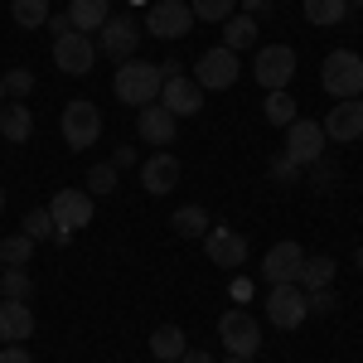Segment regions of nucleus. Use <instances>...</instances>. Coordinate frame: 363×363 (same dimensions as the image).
<instances>
[{"mask_svg":"<svg viewBox=\"0 0 363 363\" xmlns=\"http://www.w3.org/2000/svg\"><path fill=\"white\" fill-rule=\"evenodd\" d=\"M238 68H242V63H238V54L218 44V49H208V54L194 63V83L203 87V92H223V87L238 83Z\"/></svg>","mask_w":363,"mask_h":363,"instance_id":"obj_10","label":"nucleus"},{"mask_svg":"<svg viewBox=\"0 0 363 363\" xmlns=\"http://www.w3.org/2000/svg\"><path fill=\"white\" fill-rule=\"evenodd\" d=\"M277 0H242V15H262V10H272Z\"/></svg>","mask_w":363,"mask_h":363,"instance_id":"obj_41","label":"nucleus"},{"mask_svg":"<svg viewBox=\"0 0 363 363\" xmlns=\"http://www.w3.org/2000/svg\"><path fill=\"white\" fill-rule=\"evenodd\" d=\"M0 363H34V359H29L25 344H5V349H0Z\"/></svg>","mask_w":363,"mask_h":363,"instance_id":"obj_38","label":"nucleus"},{"mask_svg":"<svg viewBox=\"0 0 363 363\" xmlns=\"http://www.w3.org/2000/svg\"><path fill=\"white\" fill-rule=\"evenodd\" d=\"M155 363H160V359H155Z\"/></svg>","mask_w":363,"mask_h":363,"instance_id":"obj_50","label":"nucleus"},{"mask_svg":"<svg viewBox=\"0 0 363 363\" xmlns=\"http://www.w3.org/2000/svg\"><path fill=\"white\" fill-rule=\"evenodd\" d=\"M267 174L277 179L281 189H291V184H301V165H296V160H291L286 150H281V155H272V165H267Z\"/></svg>","mask_w":363,"mask_h":363,"instance_id":"obj_33","label":"nucleus"},{"mask_svg":"<svg viewBox=\"0 0 363 363\" xmlns=\"http://www.w3.org/2000/svg\"><path fill=\"white\" fill-rule=\"evenodd\" d=\"M189 349V339H184V330L179 325H160L155 335H150V354L160 363H179V354Z\"/></svg>","mask_w":363,"mask_h":363,"instance_id":"obj_22","label":"nucleus"},{"mask_svg":"<svg viewBox=\"0 0 363 363\" xmlns=\"http://www.w3.org/2000/svg\"><path fill=\"white\" fill-rule=\"evenodd\" d=\"M54 63H58V73H68V78H87L92 63H97V44L87 34H78V29H68V34L54 39Z\"/></svg>","mask_w":363,"mask_h":363,"instance_id":"obj_8","label":"nucleus"},{"mask_svg":"<svg viewBox=\"0 0 363 363\" xmlns=\"http://www.w3.org/2000/svg\"><path fill=\"white\" fill-rule=\"evenodd\" d=\"M344 15H349L344 0H306V20H310V25H320V29H335Z\"/></svg>","mask_w":363,"mask_h":363,"instance_id":"obj_29","label":"nucleus"},{"mask_svg":"<svg viewBox=\"0 0 363 363\" xmlns=\"http://www.w3.org/2000/svg\"><path fill=\"white\" fill-rule=\"evenodd\" d=\"M306 291L301 286H272V296H267V320L277 325V330H301L306 325Z\"/></svg>","mask_w":363,"mask_h":363,"instance_id":"obj_13","label":"nucleus"},{"mask_svg":"<svg viewBox=\"0 0 363 363\" xmlns=\"http://www.w3.org/2000/svg\"><path fill=\"white\" fill-rule=\"evenodd\" d=\"M34 136V112H29L25 102H10V107H0V140H10V145H25Z\"/></svg>","mask_w":363,"mask_h":363,"instance_id":"obj_20","label":"nucleus"},{"mask_svg":"<svg viewBox=\"0 0 363 363\" xmlns=\"http://www.w3.org/2000/svg\"><path fill=\"white\" fill-rule=\"evenodd\" d=\"M301 267H306V247L301 242H277V247L262 257V281L267 286H296L301 281Z\"/></svg>","mask_w":363,"mask_h":363,"instance_id":"obj_9","label":"nucleus"},{"mask_svg":"<svg viewBox=\"0 0 363 363\" xmlns=\"http://www.w3.org/2000/svg\"><path fill=\"white\" fill-rule=\"evenodd\" d=\"M174 126H179V116L165 112L160 102L140 107V116H136V131H140V140H145V145H169V140H174Z\"/></svg>","mask_w":363,"mask_h":363,"instance_id":"obj_18","label":"nucleus"},{"mask_svg":"<svg viewBox=\"0 0 363 363\" xmlns=\"http://www.w3.org/2000/svg\"><path fill=\"white\" fill-rule=\"evenodd\" d=\"M179 68H184V63H174V58H165V63H160V78H179Z\"/></svg>","mask_w":363,"mask_h":363,"instance_id":"obj_43","label":"nucleus"},{"mask_svg":"<svg viewBox=\"0 0 363 363\" xmlns=\"http://www.w3.org/2000/svg\"><path fill=\"white\" fill-rule=\"evenodd\" d=\"M0 272H5V262H0Z\"/></svg>","mask_w":363,"mask_h":363,"instance_id":"obj_49","label":"nucleus"},{"mask_svg":"<svg viewBox=\"0 0 363 363\" xmlns=\"http://www.w3.org/2000/svg\"><path fill=\"white\" fill-rule=\"evenodd\" d=\"M179 363H213V359H208L203 349H184V354H179Z\"/></svg>","mask_w":363,"mask_h":363,"instance_id":"obj_42","label":"nucleus"},{"mask_svg":"<svg viewBox=\"0 0 363 363\" xmlns=\"http://www.w3.org/2000/svg\"><path fill=\"white\" fill-rule=\"evenodd\" d=\"M306 169H310V184H315V189H320V194H330V189H335L339 169L330 165V160H325V155H320V160H315V165H306Z\"/></svg>","mask_w":363,"mask_h":363,"instance_id":"obj_36","label":"nucleus"},{"mask_svg":"<svg viewBox=\"0 0 363 363\" xmlns=\"http://www.w3.org/2000/svg\"><path fill=\"white\" fill-rule=\"evenodd\" d=\"M29 87H34V73H29V68H10V73L0 78V92H5V97H15V102L25 97Z\"/></svg>","mask_w":363,"mask_h":363,"instance_id":"obj_35","label":"nucleus"},{"mask_svg":"<svg viewBox=\"0 0 363 363\" xmlns=\"http://www.w3.org/2000/svg\"><path fill=\"white\" fill-rule=\"evenodd\" d=\"M320 83L335 102H349V97H363V58L354 49H335L320 68Z\"/></svg>","mask_w":363,"mask_h":363,"instance_id":"obj_2","label":"nucleus"},{"mask_svg":"<svg viewBox=\"0 0 363 363\" xmlns=\"http://www.w3.org/2000/svg\"><path fill=\"white\" fill-rule=\"evenodd\" d=\"M189 29H194V10L184 0H155L145 10V29L140 34H150V39H184Z\"/></svg>","mask_w":363,"mask_h":363,"instance_id":"obj_6","label":"nucleus"},{"mask_svg":"<svg viewBox=\"0 0 363 363\" xmlns=\"http://www.w3.org/2000/svg\"><path fill=\"white\" fill-rule=\"evenodd\" d=\"M34 296V277L25 267H5L0 272V301H29Z\"/></svg>","mask_w":363,"mask_h":363,"instance_id":"obj_27","label":"nucleus"},{"mask_svg":"<svg viewBox=\"0 0 363 363\" xmlns=\"http://www.w3.org/2000/svg\"><path fill=\"white\" fill-rule=\"evenodd\" d=\"M10 20L20 29H44L49 25V0H10Z\"/></svg>","mask_w":363,"mask_h":363,"instance_id":"obj_26","label":"nucleus"},{"mask_svg":"<svg viewBox=\"0 0 363 363\" xmlns=\"http://www.w3.org/2000/svg\"><path fill=\"white\" fill-rule=\"evenodd\" d=\"M344 5H363V0H344Z\"/></svg>","mask_w":363,"mask_h":363,"instance_id":"obj_47","label":"nucleus"},{"mask_svg":"<svg viewBox=\"0 0 363 363\" xmlns=\"http://www.w3.org/2000/svg\"><path fill=\"white\" fill-rule=\"evenodd\" d=\"M228 363H252V359H228Z\"/></svg>","mask_w":363,"mask_h":363,"instance_id":"obj_46","label":"nucleus"},{"mask_svg":"<svg viewBox=\"0 0 363 363\" xmlns=\"http://www.w3.org/2000/svg\"><path fill=\"white\" fill-rule=\"evenodd\" d=\"M189 10H194V20H213V25H223L228 15H238V0H194Z\"/></svg>","mask_w":363,"mask_h":363,"instance_id":"obj_32","label":"nucleus"},{"mask_svg":"<svg viewBox=\"0 0 363 363\" xmlns=\"http://www.w3.org/2000/svg\"><path fill=\"white\" fill-rule=\"evenodd\" d=\"M160 107L165 112H174V116H199L203 112V87L194 83V78H165L160 83Z\"/></svg>","mask_w":363,"mask_h":363,"instance_id":"obj_15","label":"nucleus"},{"mask_svg":"<svg viewBox=\"0 0 363 363\" xmlns=\"http://www.w3.org/2000/svg\"><path fill=\"white\" fill-rule=\"evenodd\" d=\"M68 20H73V29H78V34L102 29L107 20H112V0H68Z\"/></svg>","mask_w":363,"mask_h":363,"instance_id":"obj_21","label":"nucleus"},{"mask_svg":"<svg viewBox=\"0 0 363 363\" xmlns=\"http://www.w3.org/2000/svg\"><path fill=\"white\" fill-rule=\"evenodd\" d=\"M44 29H54V39H58V34L73 29V20H68V15H49V25H44Z\"/></svg>","mask_w":363,"mask_h":363,"instance_id":"obj_39","label":"nucleus"},{"mask_svg":"<svg viewBox=\"0 0 363 363\" xmlns=\"http://www.w3.org/2000/svg\"><path fill=\"white\" fill-rule=\"evenodd\" d=\"M160 83H165L160 78V63L126 58L112 78V92H116V102H126V107H150V102H160Z\"/></svg>","mask_w":363,"mask_h":363,"instance_id":"obj_1","label":"nucleus"},{"mask_svg":"<svg viewBox=\"0 0 363 363\" xmlns=\"http://www.w3.org/2000/svg\"><path fill=\"white\" fill-rule=\"evenodd\" d=\"M34 335V310L29 301H0V339L5 344H25Z\"/></svg>","mask_w":363,"mask_h":363,"instance_id":"obj_19","label":"nucleus"},{"mask_svg":"<svg viewBox=\"0 0 363 363\" xmlns=\"http://www.w3.org/2000/svg\"><path fill=\"white\" fill-rule=\"evenodd\" d=\"M140 184H145V194H155V199H165L174 194V184H179V160L174 155H150L145 165H140Z\"/></svg>","mask_w":363,"mask_h":363,"instance_id":"obj_17","label":"nucleus"},{"mask_svg":"<svg viewBox=\"0 0 363 363\" xmlns=\"http://www.w3.org/2000/svg\"><path fill=\"white\" fill-rule=\"evenodd\" d=\"M0 107H5V92H0Z\"/></svg>","mask_w":363,"mask_h":363,"instance_id":"obj_48","label":"nucleus"},{"mask_svg":"<svg viewBox=\"0 0 363 363\" xmlns=\"http://www.w3.org/2000/svg\"><path fill=\"white\" fill-rule=\"evenodd\" d=\"M87 194H92V199H97V194H116V165H112V160H102V165L87 169Z\"/></svg>","mask_w":363,"mask_h":363,"instance_id":"obj_31","label":"nucleus"},{"mask_svg":"<svg viewBox=\"0 0 363 363\" xmlns=\"http://www.w3.org/2000/svg\"><path fill=\"white\" fill-rule=\"evenodd\" d=\"M218 339H223L228 359H252L262 349V325L252 320L247 310H228L223 320H218Z\"/></svg>","mask_w":363,"mask_h":363,"instance_id":"obj_5","label":"nucleus"},{"mask_svg":"<svg viewBox=\"0 0 363 363\" xmlns=\"http://www.w3.org/2000/svg\"><path fill=\"white\" fill-rule=\"evenodd\" d=\"M335 306H339V296L330 291V286H320V291H306V310H310V315H330Z\"/></svg>","mask_w":363,"mask_h":363,"instance_id":"obj_37","label":"nucleus"},{"mask_svg":"<svg viewBox=\"0 0 363 363\" xmlns=\"http://www.w3.org/2000/svg\"><path fill=\"white\" fill-rule=\"evenodd\" d=\"M97 49L107 58H136V49H140V25H131V20H107V25L97 29Z\"/></svg>","mask_w":363,"mask_h":363,"instance_id":"obj_16","label":"nucleus"},{"mask_svg":"<svg viewBox=\"0 0 363 363\" xmlns=\"http://www.w3.org/2000/svg\"><path fill=\"white\" fill-rule=\"evenodd\" d=\"M49 218H54V242H68L78 228L92 223V194L87 189H58L54 203H49Z\"/></svg>","mask_w":363,"mask_h":363,"instance_id":"obj_3","label":"nucleus"},{"mask_svg":"<svg viewBox=\"0 0 363 363\" xmlns=\"http://www.w3.org/2000/svg\"><path fill=\"white\" fill-rule=\"evenodd\" d=\"M0 262H5V267H29V262H34V238H25V233L0 238Z\"/></svg>","mask_w":363,"mask_h":363,"instance_id":"obj_30","label":"nucleus"},{"mask_svg":"<svg viewBox=\"0 0 363 363\" xmlns=\"http://www.w3.org/2000/svg\"><path fill=\"white\" fill-rule=\"evenodd\" d=\"M58 131H63V145H68V150H87V145H97V136H102V112H97L87 97L63 102Z\"/></svg>","mask_w":363,"mask_h":363,"instance_id":"obj_4","label":"nucleus"},{"mask_svg":"<svg viewBox=\"0 0 363 363\" xmlns=\"http://www.w3.org/2000/svg\"><path fill=\"white\" fill-rule=\"evenodd\" d=\"M335 272H339V262L335 257H306V267H301V291H320V286H330L335 281Z\"/></svg>","mask_w":363,"mask_h":363,"instance_id":"obj_25","label":"nucleus"},{"mask_svg":"<svg viewBox=\"0 0 363 363\" xmlns=\"http://www.w3.org/2000/svg\"><path fill=\"white\" fill-rule=\"evenodd\" d=\"M0 213H5V189H0Z\"/></svg>","mask_w":363,"mask_h":363,"instance_id":"obj_45","label":"nucleus"},{"mask_svg":"<svg viewBox=\"0 0 363 363\" xmlns=\"http://www.w3.org/2000/svg\"><path fill=\"white\" fill-rule=\"evenodd\" d=\"M252 78L267 87V92H281V87L296 78V49H291V44H267V49H257Z\"/></svg>","mask_w":363,"mask_h":363,"instance_id":"obj_7","label":"nucleus"},{"mask_svg":"<svg viewBox=\"0 0 363 363\" xmlns=\"http://www.w3.org/2000/svg\"><path fill=\"white\" fill-rule=\"evenodd\" d=\"M262 116H267L272 126H291V121H296L301 112H296V97L281 87V92H267V102H262Z\"/></svg>","mask_w":363,"mask_h":363,"instance_id":"obj_28","label":"nucleus"},{"mask_svg":"<svg viewBox=\"0 0 363 363\" xmlns=\"http://www.w3.org/2000/svg\"><path fill=\"white\" fill-rule=\"evenodd\" d=\"M203 257H208L213 267H223V272H238V267L247 262V238L233 233V228H208V233H203Z\"/></svg>","mask_w":363,"mask_h":363,"instance_id":"obj_12","label":"nucleus"},{"mask_svg":"<svg viewBox=\"0 0 363 363\" xmlns=\"http://www.w3.org/2000/svg\"><path fill=\"white\" fill-rule=\"evenodd\" d=\"M286 155H291L301 169L315 165V160L325 155V126H320V121H306V116H296V121L286 126Z\"/></svg>","mask_w":363,"mask_h":363,"instance_id":"obj_11","label":"nucleus"},{"mask_svg":"<svg viewBox=\"0 0 363 363\" xmlns=\"http://www.w3.org/2000/svg\"><path fill=\"white\" fill-rule=\"evenodd\" d=\"M252 44H257V20L242 15V10H238V15H228V20H223V49L238 54V49H252Z\"/></svg>","mask_w":363,"mask_h":363,"instance_id":"obj_23","label":"nucleus"},{"mask_svg":"<svg viewBox=\"0 0 363 363\" xmlns=\"http://www.w3.org/2000/svg\"><path fill=\"white\" fill-rule=\"evenodd\" d=\"M174 233L179 238H203L208 228H213V218H208V208H199V203H184V208H174Z\"/></svg>","mask_w":363,"mask_h":363,"instance_id":"obj_24","label":"nucleus"},{"mask_svg":"<svg viewBox=\"0 0 363 363\" xmlns=\"http://www.w3.org/2000/svg\"><path fill=\"white\" fill-rule=\"evenodd\" d=\"M25 238H34V242H44V238H54V218H49V208H29L25 213V228H20Z\"/></svg>","mask_w":363,"mask_h":363,"instance_id":"obj_34","label":"nucleus"},{"mask_svg":"<svg viewBox=\"0 0 363 363\" xmlns=\"http://www.w3.org/2000/svg\"><path fill=\"white\" fill-rule=\"evenodd\" d=\"M112 165L116 169H121V165H136V150H131V145H116V160H112Z\"/></svg>","mask_w":363,"mask_h":363,"instance_id":"obj_40","label":"nucleus"},{"mask_svg":"<svg viewBox=\"0 0 363 363\" xmlns=\"http://www.w3.org/2000/svg\"><path fill=\"white\" fill-rule=\"evenodd\" d=\"M320 126H325V140H335V145L359 140L363 136V97H349V102L330 107V116H325Z\"/></svg>","mask_w":363,"mask_h":363,"instance_id":"obj_14","label":"nucleus"},{"mask_svg":"<svg viewBox=\"0 0 363 363\" xmlns=\"http://www.w3.org/2000/svg\"><path fill=\"white\" fill-rule=\"evenodd\" d=\"M354 262H359V272H363V247H359V252H354Z\"/></svg>","mask_w":363,"mask_h":363,"instance_id":"obj_44","label":"nucleus"}]
</instances>
